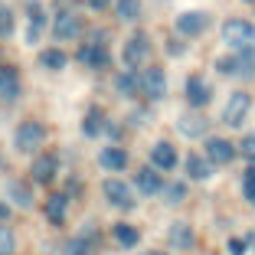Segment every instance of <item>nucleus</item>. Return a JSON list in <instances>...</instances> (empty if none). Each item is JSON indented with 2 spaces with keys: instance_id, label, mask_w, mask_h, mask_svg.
<instances>
[{
  "instance_id": "14",
  "label": "nucleus",
  "mask_w": 255,
  "mask_h": 255,
  "mask_svg": "<svg viewBox=\"0 0 255 255\" xmlns=\"http://www.w3.org/2000/svg\"><path fill=\"white\" fill-rule=\"evenodd\" d=\"M150 164L157 167V170H173L177 167V147L167 141H157L150 147Z\"/></svg>"
},
{
  "instance_id": "27",
  "label": "nucleus",
  "mask_w": 255,
  "mask_h": 255,
  "mask_svg": "<svg viewBox=\"0 0 255 255\" xmlns=\"http://www.w3.org/2000/svg\"><path fill=\"white\" fill-rule=\"evenodd\" d=\"M39 62H43L46 69H53V72H59V69L66 66V53H62V49H43Z\"/></svg>"
},
{
  "instance_id": "34",
  "label": "nucleus",
  "mask_w": 255,
  "mask_h": 255,
  "mask_svg": "<svg viewBox=\"0 0 255 255\" xmlns=\"http://www.w3.org/2000/svg\"><path fill=\"white\" fill-rule=\"evenodd\" d=\"M239 154H242L246 160H252V164H255V131H252V134H246V137H242V144H239Z\"/></svg>"
},
{
  "instance_id": "28",
  "label": "nucleus",
  "mask_w": 255,
  "mask_h": 255,
  "mask_svg": "<svg viewBox=\"0 0 255 255\" xmlns=\"http://www.w3.org/2000/svg\"><path fill=\"white\" fill-rule=\"evenodd\" d=\"M118 89L125 92V95H137V89H141V75H137V69H131V72H125L118 79Z\"/></svg>"
},
{
  "instance_id": "7",
  "label": "nucleus",
  "mask_w": 255,
  "mask_h": 255,
  "mask_svg": "<svg viewBox=\"0 0 255 255\" xmlns=\"http://www.w3.org/2000/svg\"><path fill=\"white\" fill-rule=\"evenodd\" d=\"M141 92L150 98V102L164 98L167 95V75H164V69H157V66L144 69V72H141Z\"/></svg>"
},
{
  "instance_id": "12",
  "label": "nucleus",
  "mask_w": 255,
  "mask_h": 255,
  "mask_svg": "<svg viewBox=\"0 0 255 255\" xmlns=\"http://www.w3.org/2000/svg\"><path fill=\"white\" fill-rule=\"evenodd\" d=\"M56 173H59V160H56L53 154H43V157H36V160H33V167H30L33 183H53Z\"/></svg>"
},
{
  "instance_id": "31",
  "label": "nucleus",
  "mask_w": 255,
  "mask_h": 255,
  "mask_svg": "<svg viewBox=\"0 0 255 255\" xmlns=\"http://www.w3.org/2000/svg\"><path fill=\"white\" fill-rule=\"evenodd\" d=\"M10 33H13V13L7 3H0V36H10Z\"/></svg>"
},
{
  "instance_id": "24",
  "label": "nucleus",
  "mask_w": 255,
  "mask_h": 255,
  "mask_svg": "<svg viewBox=\"0 0 255 255\" xmlns=\"http://www.w3.org/2000/svg\"><path fill=\"white\" fill-rule=\"evenodd\" d=\"M66 196H49V200H46V216H49V223H56V226H59L62 223V219H66Z\"/></svg>"
},
{
  "instance_id": "20",
  "label": "nucleus",
  "mask_w": 255,
  "mask_h": 255,
  "mask_svg": "<svg viewBox=\"0 0 255 255\" xmlns=\"http://www.w3.org/2000/svg\"><path fill=\"white\" fill-rule=\"evenodd\" d=\"M82 131L89 137L102 134V131H105V112H102V108H89V112H85V121H82Z\"/></svg>"
},
{
  "instance_id": "36",
  "label": "nucleus",
  "mask_w": 255,
  "mask_h": 255,
  "mask_svg": "<svg viewBox=\"0 0 255 255\" xmlns=\"http://www.w3.org/2000/svg\"><path fill=\"white\" fill-rule=\"evenodd\" d=\"M108 3H112V0H89V7H92V10H105Z\"/></svg>"
},
{
  "instance_id": "13",
  "label": "nucleus",
  "mask_w": 255,
  "mask_h": 255,
  "mask_svg": "<svg viewBox=\"0 0 255 255\" xmlns=\"http://www.w3.org/2000/svg\"><path fill=\"white\" fill-rule=\"evenodd\" d=\"M79 62H82L85 69H105L108 66V49H105V43H85L82 49H79Z\"/></svg>"
},
{
  "instance_id": "4",
  "label": "nucleus",
  "mask_w": 255,
  "mask_h": 255,
  "mask_svg": "<svg viewBox=\"0 0 255 255\" xmlns=\"http://www.w3.org/2000/svg\"><path fill=\"white\" fill-rule=\"evenodd\" d=\"M102 193H105V200L112 203L115 210H134V190L128 187L125 180H118V177H108L105 183H102Z\"/></svg>"
},
{
  "instance_id": "10",
  "label": "nucleus",
  "mask_w": 255,
  "mask_h": 255,
  "mask_svg": "<svg viewBox=\"0 0 255 255\" xmlns=\"http://www.w3.org/2000/svg\"><path fill=\"white\" fill-rule=\"evenodd\" d=\"M206 23H210V16L203 13V10H187V13L177 16V33H183V36H200V33L206 30Z\"/></svg>"
},
{
  "instance_id": "32",
  "label": "nucleus",
  "mask_w": 255,
  "mask_h": 255,
  "mask_svg": "<svg viewBox=\"0 0 255 255\" xmlns=\"http://www.w3.org/2000/svg\"><path fill=\"white\" fill-rule=\"evenodd\" d=\"M160 193L167 196V203H180L183 196H187V187H183V183H170V187H167V183H164V190H160Z\"/></svg>"
},
{
  "instance_id": "16",
  "label": "nucleus",
  "mask_w": 255,
  "mask_h": 255,
  "mask_svg": "<svg viewBox=\"0 0 255 255\" xmlns=\"http://www.w3.org/2000/svg\"><path fill=\"white\" fill-rule=\"evenodd\" d=\"M134 183H137V190H141V193H147V196H154V193H160V190H164V177L157 173V167H141V170H137V177H134Z\"/></svg>"
},
{
  "instance_id": "38",
  "label": "nucleus",
  "mask_w": 255,
  "mask_h": 255,
  "mask_svg": "<svg viewBox=\"0 0 255 255\" xmlns=\"http://www.w3.org/2000/svg\"><path fill=\"white\" fill-rule=\"evenodd\" d=\"M144 255H167V252H157V249H150V252H144Z\"/></svg>"
},
{
  "instance_id": "21",
  "label": "nucleus",
  "mask_w": 255,
  "mask_h": 255,
  "mask_svg": "<svg viewBox=\"0 0 255 255\" xmlns=\"http://www.w3.org/2000/svg\"><path fill=\"white\" fill-rule=\"evenodd\" d=\"M115 239H118L121 249H134L137 242H141V233H137L131 223H118L115 226Z\"/></svg>"
},
{
  "instance_id": "6",
  "label": "nucleus",
  "mask_w": 255,
  "mask_h": 255,
  "mask_svg": "<svg viewBox=\"0 0 255 255\" xmlns=\"http://www.w3.org/2000/svg\"><path fill=\"white\" fill-rule=\"evenodd\" d=\"M249 108H252V95H249V92H233L229 102H226V108H223V121L229 128H239L242 121H246Z\"/></svg>"
},
{
  "instance_id": "5",
  "label": "nucleus",
  "mask_w": 255,
  "mask_h": 255,
  "mask_svg": "<svg viewBox=\"0 0 255 255\" xmlns=\"http://www.w3.org/2000/svg\"><path fill=\"white\" fill-rule=\"evenodd\" d=\"M147 56H150V39H147V33H134V36L125 43V49H121V59H125L128 69L144 66V62H147Z\"/></svg>"
},
{
  "instance_id": "33",
  "label": "nucleus",
  "mask_w": 255,
  "mask_h": 255,
  "mask_svg": "<svg viewBox=\"0 0 255 255\" xmlns=\"http://www.w3.org/2000/svg\"><path fill=\"white\" fill-rule=\"evenodd\" d=\"M242 190H246V200L255 206V164L246 170V180H242Z\"/></svg>"
},
{
  "instance_id": "19",
  "label": "nucleus",
  "mask_w": 255,
  "mask_h": 255,
  "mask_svg": "<svg viewBox=\"0 0 255 255\" xmlns=\"http://www.w3.org/2000/svg\"><path fill=\"white\" fill-rule=\"evenodd\" d=\"M98 164L105 167V170H125L128 167V154L121 147H105L98 154Z\"/></svg>"
},
{
  "instance_id": "25",
  "label": "nucleus",
  "mask_w": 255,
  "mask_h": 255,
  "mask_svg": "<svg viewBox=\"0 0 255 255\" xmlns=\"http://www.w3.org/2000/svg\"><path fill=\"white\" fill-rule=\"evenodd\" d=\"M62 255H95V242L85 239V236H75V239H69V242H66Z\"/></svg>"
},
{
  "instance_id": "35",
  "label": "nucleus",
  "mask_w": 255,
  "mask_h": 255,
  "mask_svg": "<svg viewBox=\"0 0 255 255\" xmlns=\"http://www.w3.org/2000/svg\"><path fill=\"white\" fill-rule=\"evenodd\" d=\"M229 255H246V239H229Z\"/></svg>"
},
{
  "instance_id": "3",
  "label": "nucleus",
  "mask_w": 255,
  "mask_h": 255,
  "mask_svg": "<svg viewBox=\"0 0 255 255\" xmlns=\"http://www.w3.org/2000/svg\"><path fill=\"white\" fill-rule=\"evenodd\" d=\"M46 141V128L43 121H23L20 128H16V134H13V144L20 154H33L36 147H43Z\"/></svg>"
},
{
  "instance_id": "9",
  "label": "nucleus",
  "mask_w": 255,
  "mask_h": 255,
  "mask_svg": "<svg viewBox=\"0 0 255 255\" xmlns=\"http://www.w3.org/2000/svg\"><path fill=\"white\" fill-rule=\"evenodd\" d=\"M20 92H23L20 72L13 66H0V102H16Z\"/></svg>"
},
{
  "instance_id": "18",
  "label": "nucleus",
  "mask_w": 255,
  "mask_h": 255,
  "mask_svg": "<svg viewBox=\"0 0 255 255\" xmlns=\"http://www.w3.org/2000/svg\"><path fill=\"white\" fill-rule=\"evenodd\" d=\"M187 173L193 177V180H210L213 177V160L200 157V154H190L187 157Z\"/></svg>"
},
{
  "instance_id": "37",
  "label": "nucleus",
  "mask_w": 255,
  "mask_h": 255,
  "mask_svg": "<svg viewBox=\"0 0 255 255\" xmlns=\"http://www.w3.org/2000/svg\"><path fill=\"white\" fill-rule=\"evenodd\" d=\"M7 216H10V206H7L3 200H0V219H7Z\"/></svg>"
},
{
  "instance_id": "1",
  "label": "nucleus",
  "mask_w": 255,
  "mask_h": 255,
  "mask_svg": "<svg viewBox=\"0 0 255 255\" xmlns=\"http://www.w3.org/2000/svg\"><path fill=\"white\" fill-rule=\"evenodd\" d=\"M223 43L233 53H255V23L249 20H226L223 23Z\"/></svg>"
},
{
  "instance_id": "39",
  "label": "nucleus",
  "mask_w": 255,
  "mask_h": 255,
  "mask_svg": "<svg viewBox=\"0 0 255 255\" xmlns=\"http://www.w3.org/2000/svg\"><path fill=\"white\" fill-rule=\"evenodd\" d=\"M246 3H255V0H246Z\"/></svg>"
},
{
  "instance_id": "30",
  "label": "nucleus",
  "mask_w": 255,
  "mask_h": 255,
  "mask_svg": "<svg viewBox=\"0 0 255 255\" xmlns=\"http://www.w3.org/2000/svg\"><path fill=\"white\" fill-rule=\"evenodd\" d=\"M13 249H16L13 233H10L7 226H0V255H13Z\"/></svg>"
},
{
  "instance_id": "2",
  "label": "nucleus",
  "mask_w": 255,
  "mask_h": 255,
  "mask_svg": "<svg viewBox=\"0 0 255 255\" xmlns=\"http://www.w3.org/2000/svg\"><path fill=\"white\" fill-rule=\"evenodd\" d=\"M216 69L229 79H255V53H233L223 56L216 62Z\"/></svg>"
},
{
  "instance_id": "17",
  "label": "nucleus",
  "mask_w": 255,
  "mask_h": 255,
  "mask_svg": "<svg viewBox=\"0 0 255 255\" xmlns=\"http://www.w3.org/2000/svg\"><path fill=\"white\" fill-rule=\"evenodd\" d=\"M26 20H30V26H26V43H39V36H43V26H46V13L39 3H30L26 7Z\"/></svg>"
},
{
  "instance_id": "23",
  "label": "nucleus",
  "mask_w": 255,
  "mask_h": 255,
  "mask_svg": "<svg viewBox=\"0 0 255 255\" xmlns=\"http://www.w3.org/2000/svg\"><path fill=\"white\" fill-rule=\"evenodd\" d=\"M170 246L190 249V246H193V229H190L187 223H173L170 226Z\"/></svg>"
},
{
  "instance_id": "29",
  "label": "nucleus",
  "mask_w": 255,
  "mask_h": 255,
  "mask_svg": "<svg viewBox=\"0 0 255 255\" xmlns=\"http://www.w3.org/2000/svg\"><path fill=\"white\" fill-rule=\"evenodd\" d=\"M10 196H13L16 206H23V210L33 206V193H30V187H23V183H10Z\"/></svg>"
},
{
  "instance_id": "15",
  "label": "nucleus",
  "mask_w": 255,
  "mask_h": 255,
  "mask_svg": "<svg viewBox=\"0 0 255 255\" xmlns=\"http://www.w3.org/2000/svg\"><path fill=\"white\" fill-rule=\"evenodd\" d=\"M206 157H210L213 164H229V160L236 157V144H229L226 137H210V141H206Z\"/></svg>"
},
{
  "instance_id": "11",
  "label": "nucleus",
  "mask_w": 255,
  "mask_h": 255,
  "mask_svg": "<svg viewBox=\"0 0 255 255\" xmlns=\"http://www.w3.org/2000/svg\"><path fill=\"white\" fill-rule=\"evenodd\" d=\"M210 98H213L210 82H206L203 75H190V79H187V102H190V105L203 108V105H210Z\"/></svg>"
},
{
  "instance_id": "26",
  "label": "nucleus",
  "mask_w": 255,
  "mask_h": 255,
  "mask_svg": "<svg viewBox=\"0 0 255 255\" xmlns=\"http://www.w3.org/2000/svg\"><path fill=\"white\" fill-rule=\"evenodd\" d=\"M203 131H206V121H203V118H196V115H187V118H180V134L200 137Z\"/></svg>"
},
{
  "instance_id": "8",
  "label": "nucleus",
  "mask_w": 255,
  "mask_h": 255,
  "mask_svg": "<svg viewBox=\"0 0 255 255\" xmlns=\"http://www.w3.org/2000/svg\"><path fill=\"white\" fill-rule=\"evenodd\" d=\"M82 33V20L72 13V10H59L53 20V36L56 39H75Z\"/></svg>"
},
{
  "instance_id": "22",
  "label": "nucleus",
  "mask_w": 255,
  "mask_h": 255,
  "mask_svg": "<svg viewBox=\"0 0 255 255\" xmlns=\"http://www.w3.org/2000/svg\"><path fill=\"white\" fill-rule=\"evenodd\" d=\"M115 13L121 23H134L141 16V0H115Z\"/></svg>"
}]
</instances>
